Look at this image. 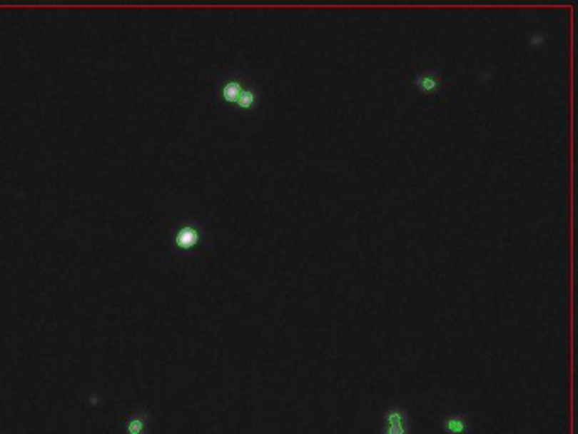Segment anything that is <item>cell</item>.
Segmentation results:
<instances>
[{"instance_id":"obj_2","label":"cell","mask_w":578,"mask_h":434,"mask_svg":"<svg viewBox=\"0 0 578 434\" xmlns=\"http://www.w3.org/2000/svg\"><path fill=\"white\" fill-rule=\"evenodd\" d=\"M248 80L241 71H228V74L220 75L216 84V99L220 104H228V106H236L239 95H241L243 89L246 87Z\"/></svg>"},{"instance_id":"obj_1","label":"cell","mask_w":578,"mask_h":434,"mask_svg":"<svg viewBox=\"0 0 578 434\" xmlns=\"http://www.w3.org/2000/svg\"><path fill=\"white\" fill-rule=\"evenodd\" d=\"M206 239L204 223L183 219L170 229V250L173 255H185L197 250Z\"/></svg>"},{"instance_id":"obj_5","label":"cell","mask_w":578,"mask_h":434,"mask_svg":"<svg viewBox=\"0 0 578 434\" xmlns=\"http://www.w3.org/2000/svg\"><path fill=\"white\" fill-rule=\"evenodd\" d=\"M440 429L445 434H470L472 423L463 413H451L440 419Z\"/></svg>"},{"instance_id":"obj_4","label":"cell","mask_w":578,"mask_h":434,"mask_svg":"<svg viewBox=\"0 0 578 434\" xmlns=\"http://www.w3.org/2000/svg\"><path fill=\"white\" fill-rule=\"evenodd\" d=\"M412 84L419 92L427 95H437L441 92L442 87L441 71L437 70V68H422V70H417L414 74Z\"/></svg>"},{"instance_id":"obj_6","label":"cell","mask_w":578,"mask_h":434,"mask_svg":"<svg viewBox=\"0 0 578 434\" xmlns=\"http://www.w3.org/2000/svg\"><path fill=\"white\" fill-rule=\"evenodd\" d=\"M258 102H260V90L250 80L246 84V87L243 89L241 95H239L236 107L239 108V111H251V108H255L256 106H258Z\"/></svg>"},{"instance_id":"obj_3","label":"cell","mask_w":578,"mask_h":434,"mask_svg":"<svg viewBox=\"0 0 578 434\" xmlns=\"http://www.w3.org/2000/svg\"><path fill=\"white\" fill-rule=\"evenodd\" d=\"M380 434H412L409 410L400 404L385 407V410L382 413Z\"/></svg>"},{"instance_id":"obj_7","label":"cell","mask_w":578,"mask_h":434,"mask_svg":"<svg viewBox=\"0 0 578 434\" xmlns=\"http://www.w3.org/2000/svg\"><path fill=\"white\" fill-rule=\"evenodd\" d=\"M143 426H144L143 418H134L129 424V433L131 434H141L143 433Z\"/></svg>"}]
</instances>
